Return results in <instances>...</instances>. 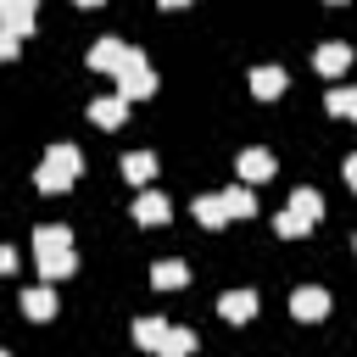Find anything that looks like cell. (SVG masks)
Segmentation results:
<instances>
[{
	"label": "cell",
	"mask_w": 357,
	"mask_h": 357,
	"mask_svg": "<svg viewBox=\"0 0 357 357\" xmlns=\"http://www.w3.org/2000/svg\"><path fill=\"white\" fill-rule=\"evenodd\" d=\"M33 257H39V273L45 279H67L78 262H73V234L61 229V223H50V229H39L33 234Z\"/></svg>",
	"instance_id": "1"
},
{
	"label": "cell",
	"mask_w": 357,
	"mask_h": 357,
	"mask_svg": "<svg viewBox=\"0 0 357 357\" xmlns=\"http://www.w3.org/2000/svg\"><path fill=\"white\" fill-rule=\"evenodd\" d=\"M73 178H78V151L73 145H50L45 162H39V173H33V184L45 195H61V190H73Z\"/></svg>",
	"instance_id": "2"
},
{
	"label": "cell",
	"mask_w": 357,
	"mask_h": 357,
	"mask_svg": "<svg viewBox=\"0 0 357 357\" xmlns=\"http://www.w3.org/2000/svg\"><path fill=\"white\" fill-rule=\"evenodd\" d=\"M117 95H123V100H145V95H156V73H151L145 50H134V45H128V56H123V67H117Z\"/></svg>",
	"instance_id": "3"
},
{
	"label": "cell",
	"mask_w": 357,
	"mask_h": 357,
	"mask_svg": "<svg viewBox=\"0 0 357 357\" xmlns=\"http://www.w3.org/2000/svg\"><path fill=\"white\" fill-rule=\"evenodd\" d=\"M290 312H296L301 324H318V318H329V290H324V284H301V290L290 296Z\"/></svg>",
	"instance_id": "4"
},
{
	"label": "cell",
	"mask_w": 357,
	"mask_h": 357,
	"mask_svg": "<svg viewBox=\"0 0 357 357\" xmlns=\"http://www.w3.org/2000/svg\"><path fill=\"white\" fill-rule=\"evenodd\" d=\"M279 173V162H273V151H262V145H251V151H240V178L245 184H268Z\"/></svg>",
	"instance_id": "5"
},
{
	"label": "cell",
	"mask_w": 357,
	"mask_h": 357,
	"mask_svg": "<svg viewBox=\"0 0 357 357\" xmlns=\"http://www.w3.org/2000/svg\"><path fill=\"white\" fill-rule=\"evenodd\" d=\"M123 56H128L123 39H95V45H89V67H95V73H117Z\"/></svg>",
	"instance_id": "6"
},
{
	"label": "cell",
	"mask_w": 357,
	"mask_h": 357,
	"mask_svg": "<svg viewBox=\"0 0 357 357\" xmlns=\"http://www.w3.org/2000/svg\"><path fill=\"white\" fill-rule=\"evenodd\" d=\"M346 61H351V45H340V39H329V45H318V50H312V67H318L324 78L346 73Z\"/></svg>",
	"instance_id": "7"
},
{
	"label": "cell",
	"mask_w": 357,
	"mask_h": 357,
	"mask_svg": "<svg viewBox=\"0 0 357 357\" xmlns=\"http://www.w3.org/2000/svg\"><path fill=\"white\" fill-rule=\"evenodd\" d=\"M218 312H223L229 324H245V318L257 312V290H223V296H218Z\"/></svg>",
	"instance_id": "8"
},
{
	"label": "cell",
	"mask_w": 357,
	"mask_h": 357,
	"mask_svg": "<svg viewBox=\"0 0 357 357\" xmlns=\"http://www.w3.org/2000/svg\"><path fill=\"white\" fill-rule=\"evenodd\" d=\"M0 28L22 39V33L33 28V0H0Z\"/></svg>",
	"instance_id": "9"
},
{
	"label": "cell",
	"mask_w": 357,
	"mask_h": 357,
	"mask_svg": "<svg viewBox=\"0 0 357 357\" xmlns=\"http://www.w3.org/2000/svg\"><path fill=\"white\" fill-rule=\"evenodd\" d=\"M134 223H145V229H156V223H167V195H156V190H145V195H134Z\"/></svg>",
	"instance_id": "10"
},
{
	"label": "cell",
	"mask_w": 357,
	"mask_h": 357,
	"mask_svg": "<svg viewBox=\"0 0 357 357\" xmlns=\"http://www.w3.org/2000/svg\"><path fill=\"white\" fill-rule=\"evenodd\" d=\"M251 95L279 100V95H284V67H251Z\"/></svg>",
	"instance_id": "11"
},
{
	"label": "cell",
	"mask_w": 357,
	"mask_h": 357,
	"mask_svg": "<svg viewBox=\"0 0 357 357\" xmlns=\"http://www.w3.org/2000/svg\"><path fill=\"white\" fill-rule=\"evenodd\" d=\"M284 212H290V218H301V223H307V229H312V223H318V218H324V195H318V190H296V195H290V206H284Z\"/></svg>",
	"instance_id": "12"
},
{
	"label": "cell",
	"mask_w": 357,
	"mask_h": 357,
	"mask_svg": "<svg viewBox=\"0 0 357 357\" xmlns=\"http://www.w3.org/2000/svg\"><path fill=\"white\" fill-rule=\"evenodd\" d=\"M151 284H156V290H184V284H190V268H184L178 257H167V262L151 268Z\"/></svg>",
	"instance_id": "13"
},
{
	"label": "cell",
	"mask_w": 357,
	"mask_h": 357,
	"mask_svg": "<svg viewBox=\"0 0 357 357\" xmlns=\"http://www.w3.org/2000/svg\"><path fill=\"white\" fill-rule=\"evenodd\" d=\"M22 312H28L33 324L56 318V296H50V284H33V290H22Z\"/></svg>",
	"instance_id": "14"
},
{
	"label": "cell",
	"mask_w": 357,
	"mask_h": 357,
	"mask_svg": "<svg viewBox=\"0 0 357 357\" xmlns=\"http://www.w3.org/2000/svg\"><path fill=\"white\" fill-rule=\"evenodd\" d=\"M190 351H195V329H184V324L173 329V324H167V329H162V346H156V357H190Z\"/></svg>",
	"instance_id": "15"
},
{
	"label": "cell",
	"mask_w": 357,
	"mask_h": 357,
	"mask_svg": "<svg viewBox=\"0 0 357 357\" xmlns=\"http://www.w3.org/2000/svg\"><path fill=\"white\" fill-rule=\"evenodd\" d=\"M123 95H100V100H89V123H100V128H117L123 123Z\"/></svg>",
	"instance_id": "16"
},
{
	"label": "cell",
	"mask_w": 357,
	"mask_h": 357,
	"mask_svg": "<svg viewBox=\"0 0 357 357\" xmlns=\"http://www.w3.org/2000/svg\"><path fill=\"white\" fill-rule=\"evenodd\" d=\"M195 223H201V229H223V223H229L223 195H201V201H195Z\"/></svg>",
	"instance_id": "17"
},
{
	"label": "cell",
	"mask_w": 357,
	"mask_h": 357,
	"mask_svg": "<svg viewBox=\"0 0 357 357\" xmlns=\"http://www.w3.org/2000/svg\"><path fill=\"white\" fill-rule=\"evenodd\" d=\"M151 173H156V156H151V151H128V156H123V178H128V184H145Z\"/></svg>",
	"instance_id": "18"
},
{
	"label": "cell",
	"mask_w": 357,
	"mask_h": 357,
	"mask_svg": "<svg viewBox=\"0 0 357 357\" xmlns=\"http://www.w3.org/2000/svg\"><path fill=\"white\" fill-rule=\"evenodd\" d=\"M223 206H229V218H251V212H257V201H251V184H234V190H223Z\"/></svg>",
	"instance_id": "19"
},
{
	"label": "cell",
	"mask_w": 357,
	"mask_h": 357,
	"mask_svg": "<svg viewBox=\"0 0 357 357\" xmlns=\"http://www.w3.org/2000/svg\"><path fill=\"white\" fill-rule=\"evenodd\" d=\"M162 329H167L162 318H139V324H134V340H139L145 351H156V346H162Z\"/></svg>",
	"instance_id": "20"
},
{
	"label": "cell",
	"mask_w": 357,
	"mask_h": 357,
	"mask_svg": "<svg viewBox=\"0 0 357 357\" xmlns=\"http://www.w3.org/2000/svg\"><path fill=\"white\" fill-rule=\"evenodd\" d=\"M329 112L335 117H351L357 112V89H329Z\"/></svg>",
	"instance_id": "21"
},
{
	"label": "cell",
	"mask_w": 357,
	"mask_h": 357,
	"mask_svg": "<svg viewBox=\"0 0 357 357\" xmlns=\"http://www.w3.org/2000/svg\"><path fill=\"white\" fill-rule=\"evenodd\" d=\"M273 229H279L284 240H301V234H307V223H301V218H290V212H279V218H273Z\"/></svg>",
	"instance_id": "22"
},
{
	"label": "cell",
	"mask_w": 357,
	"mask_h": 357,
	"mask_svg": "<svg viewBox=\"0 0 357 357\" xmlns=\"http://www.w3.org/2000/svg\"><path fill=\"white\" fill-rule=\"evenodd\" d=\"M17 50H22V45H17V33H6V28H0V61H17Z\"/></svg>",
	"instance_id": "23"
},
{
	"label": "cell",
	"mask_w": 357,
	"mask_h": 357,
	"mask_svg": "<svg viewBox=\"0 0 357 357\" xmlns=\"http://www.w3.org/2000/svg\"><path fill=\"white\" fill-rule=\"evenodd\" d=\"M11 268H17V251H11V245H0V279H6Z\"/></svg>",
	"instance_id": "24"
},
{
	"label": "cell",
	"mask_w": 357,
	"mask_h": 357,
	"mask_svg": "<svg viewBox=\"0 0 357 357\" xmlns=\"http://www.w3.org/2000/svg\"><path fill=\"white\" fill-rule=\"evenodd\" d=\"M346 184H351V190H357V151H351V156H346Z\"/></svg>",
	"instance_id": "25"
},
{
	"label": "cell",
	"mask_w": 357,
	"mask_h": 357,
	"mask_svg": "<svg viewBox=\"0 0 357 357\" xmlns=\"http://www.w3.org/2000/svg\"><path fill=\"white\" fill-rule=\"evenodd\" d=\"M162 6H167V11H173V6H190V0H162Z\"/></svg>",
	"instance_id": "26"
},
{
	"label": "cell",
	"mask_w": 357,
	"mask_h": 357,
	"mask_svg": "<svg viewBox=\"0 0 357 357\" xmlns=\"http://www.w3.org/2000/svg\"><path fill=\"white\" fill-rule=\"evenodd\" d=\"M78 6H106V0H78Z\"/></svg>",
	"instance_id": "27"
},
{
	"label": "cell",
	"mask_w": 357,
	"mask_h": 357,
	"mask_svg": "<svg viewBox=\"0 0 357 357\" xmlns=\"http://www.w3.org/2000/svg\"><path fill=\"white\" fill-rule=\"evenodd\" d=\"M329 6H340V0H329Z\"/></svg>",
	"instance_id": "28"
},
{
	"label": "cell",
	"mask_w": 357,
	"mask_h": 357,
	"mask_svg": "<svg viewBox=\"0 0 357 357\" xmlns=\"http://www.w3.org/2000/svg\"><path fill=\"white\" fill-rule=\"evenodd\" d=\"M0 357H11V351H0Z\"/></svg>",
	"instance_id": "29"
},
{
	"label": "cell",
	"mask_w": 357,
	"mask_h": 357,
	"mask_svg": "<svg viewBox=\"0 0 357 357\" xmlns=\"http://www.w3.org/2000/svg\"><path fill=\"white\" fill-rule=\"evenodd\" d=\"M351 117H357V112H351Z\"/></svg>",
	"instance_id": "30"
}]
</instances>
